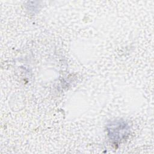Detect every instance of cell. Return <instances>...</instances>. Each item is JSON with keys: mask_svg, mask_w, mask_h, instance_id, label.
I'll return each instance as SVG.
<instances>
[{"mask_svg": "<svg viewBox=\"0 0 154 154\" xmlns=\"http://www.w3.org/2000/svg\"><path fill=\"white\" fill-rule=\"evenodd\" d=\"M128 126L123 121L114 122L108 126V136L114 141H119L125 138L128 134Z\"/></svg>", "mask_w": 154, "mask_h": 154, "instance_id": "6da1fadb", "label": "cell"}]
</instances>
